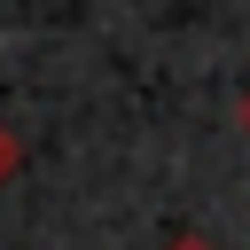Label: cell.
<instances>
[{"label": "cell", "instance_id": "obj_1", "mask_svg": "<svg viewBox=\"0 0 250 250\" xmlns=\"http://www.w3.org/2000/svg\"><path fill=\"white\" fill-rule=\"evenodd\" d=\"M23 172V141H16V125H0V188Z\"/></svg>", "mask_w": 250, "mask_h": 250}, {"label": "cell", "instance_id": "obj_2", "mask_svg": "<svg viewBox=\"0 0 250 250\" xmlns=\"http://www.w3.org/2000/svg\"><path fill=\"white\" fill-rule=\"evenodd\" d=\"M234 117H242V133H250V94H242V102H234Z\"/></svg>", "mask_w": 250, "mask_h": 250}, {"label": "cell", "instance_id": "obj_3", "mask_svg": "<svg viewBox=\"0 0 250 250\" xmlns=\"http://www.w3.org/2000/svg\"><path fill=\"white\" fill-rule=\"evenodd\" d=\"M164 250H211V242H195V234H188V242H164Z\"/></svg>", "mask_w": 250, "mask_h": 250}]
</instances>
